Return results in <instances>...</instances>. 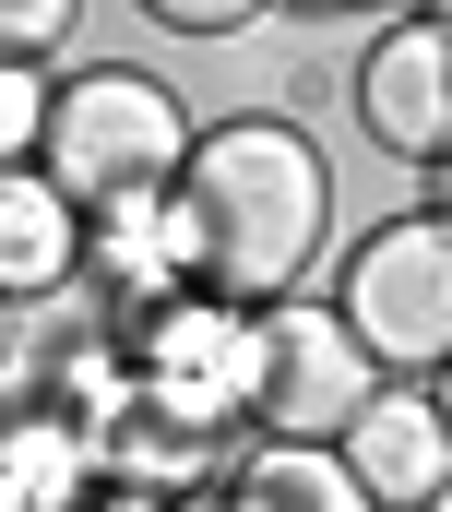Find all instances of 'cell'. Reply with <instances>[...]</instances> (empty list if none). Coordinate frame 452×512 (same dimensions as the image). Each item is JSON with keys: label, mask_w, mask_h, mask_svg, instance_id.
<instances>
[{"label": "cell", "mask_w": 452, "mask_h": 512, "mask_svg": "<svg viewBox=\"0 0 452 512\" xmlns=\"http://www.w3.org/2000/svg\"><path fill=\"white\" fill-rule=\"evenodd\" d=\"M429 215H452V155H441V167H429Z\"/></svg>", "instance_id": "obj_14"}, {"label": "cell", "mask_w": 452, "mask_h": 512, "mask_svg": "<svg viewBox=\"0 0 452 512\" xmlns=\"http://www.w3.org/2000/svg\"><path fill=\"white\" fill-rule=\"evenodd\" d=\"M72 12H84V0H0V48H12V60H60Z\"/></svg>", "instance_id": "obj_12"}, {"label": "cell", "mask_w": 452, "mask_h": 512, "mask_svg": "<svg viewBox=\"0 0 452 512\" xmlns=\"http://www.w3.org/2000/svg\"><path fill=\"white\" fill-rule=\"evenodd\" d=\"M143 12H155L167 36H238V24H262L274 0H143Z\"/></svg>", "instance_id": "obj_13"}, {"label": "cell", "mask_w": 452, "mask_h": 512, "mask_svg": "<svg viewBox=\"0 0 452 512\" xmlns=\"http://www.w3.org/2000/svg\"><path fill=\"white\" fill-rule=\"evenodd\" d=\"M48 120H60L48 60H12L0 72V167H48Z\"/></svg>", "instance_id": "obj_11"}, {"label": "cell", "mask_w": 452, "mask_h": 512, "mask_svg": "<svg viewBox=\"0 0 452 512\" xmlns=\"http://www.w3.org/2000/svg\"><path fill=\"white\" fill-rule=\"evenodd\" d=\"M84 262H96V215L60 191V167H0V286L60 298Z\"/></svg>", "instance_id": "obj_8"}, {"label": "cell", "mask_w": 452, "mask_h": 512, "mask_svg": "<svg viewBox=\"0 0 452 512\" xmlns=\"http://www.w3.org/2000/svg\"><path fill=\"white\" fill-rule=\"evenodd\" d=\"M191 512H381V501L357 489V465L334 441H262V453L226 465L215 501H191Z\"/></svg>", "instance_id": "obj_10"}, {"label": "cell", "mask_w": 452, "mask_h": 512, "mask_svg": "<svg viewBox=\"0 0 452 512\" xmlns=\"http://www.w3.org/2000/svg\"><path fill=\"white\" fill-rule=\"evenodd\" d=\"M298 12H393V0H298Z\"/></svg>", "instance_id": "obj_15"}, {"label": "cell", "mask_w": 452, "mask_h": 512, "mask_svg": "<svg viewBox=\"0 0 452 512\" xmlns=\"http://www.w3.org/2000/svg\"><path fill=\"white\" fill-rule=\"evenodd\" d=\"M119 334H131L143 405H167V417H191V429H238V417H250V393H262V310L191 286V298H167V310H143V322H119Z\"/></svg>", "instance_id": "obj_5"}, {"label": "cell", "mask_w": 452, "mask_h": 512, "mask_svg": "<svg viewBox=\"0 0 452 512\" xmlns=\"http://www.w3.org/2000/svg\"><path fill=\"white\" fill-rule=\"evenodd\" d=\"M179 227H191V274L215 298L274 310V298H298V274L334 239V167L298 120H215L191 143Z\"/></svg>", "instance_id": "obj_1"}, {"label": "cell", "mask_w": 452, "mask_h": 512, "mask_svg": "<svg viewBox=\"0 0 452 512\" xmlns=\"http://www.w3.org/2000/svg\"><path fill=\"white\" fill-rule=\"evenodd\" d=\"M345 322L369 334V358L393 382H441L452 370V215H393L345 262Z\"/></svg>", "instance_id": "obj_3"}, {"label": "cell", "mask_w": 452, "mask_h": 512, "mask_svg": "<svg viewBox=\"0 0 452 512\" xmlns=\"http://www.w3.org/2000/svg\"><path fill=\"white\" fill-rule=\"evenodd\" d=\"M357 131L381 155H405V167H441L452 155V24L441 12H405V24L369 36V60H357Z\"/></svg>", "instance_id": "obj_6"}, {"label": "cell", "mask_w": 452, "mask_h": 512, "mask_svg": "<svg viewBox=\"0 0 452 512\" xmlns=\"http://www.w3.org/2000/svg\"><path fill=\"white\" fill-rule=\"evenodd\" d=\"M393 382L369 358V334L345 322V298H274L262 310V393H250V429L262 441H345L357 405Z\"/></svg>", "instance_id": "obj_4"}, {"label": "cell", "mask_w": 452, "mask_h": 512, "mask_svg": "<svg viewBox=\"0 0 452 512\" xmlns=\"http://www.w3.org/2000/svg\"><path fill=\"white\" fill-rule=\"evenodd\" d=\"M191 108L155 84V72H131V60H96V72H72L60 84V120H48V167H60V191L84 203V215H119V203H167L179 179H191Z\"/></svg>", "instance_id": "obj_2"}, {"label": "cell", "mask_w": 452, "mask_h": 512, "mask_svg": "<svg viewBox=\"0 0 452 512\" xmlns=\"http://www.w3.org/2000/svg\"><path fill=\"white\" fill-rule=\"evenodd\" d=\"M441 405H452V370H441Z\"/></svg>", "instance_id": "obj_17"}, {"label": "cell", "mask_w": 452, "mask_h": 512, "mask_svg": "<svg viewBox=\"0 0 452 512\" xmlns=\"http://www.w3.org/2000/svg\"><path fill=\"white\" fill-rule=\"evenodd\" d=\"M334 453L357 465V489L381 512H441L452 501V405H441V382H381Z\"/></svg>", "instance_id": "obj_7"}, {"label": "cell", "mask_w": 452, "mask_h": 512, "mask_svg": "<svg viewBox=\"0 0 452 512\" xmlns=\"http://www.w3.org/2000/svg\"><path fill=\"white\" fill-rule=\"evenodd\" d=\"M0 501L12 512H96L108 501V441L72 417V405H24L12 417V465H0Z\"/></svg>", "instance_id": "obj_9"}, {"label": "cell", "mask_w": 452, "mask_h": 512, "mask_svg": "<svg viewBox=\"0 0 452 512\" xmlns=\"http://www.w3.org/2000/svg\"><path fill=\"white\" fill-rule=\"evenodd\" d=\"M417 12H441V24H452V0H417Z\"/></svg>", "instance_id": "obj_16"}]
</instances>
